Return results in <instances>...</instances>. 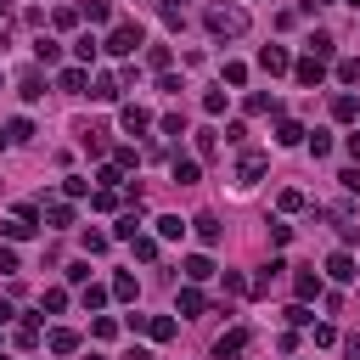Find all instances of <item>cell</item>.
Listing matches in <instances>:
<instances>
[{
	"label": "cell",
	"instance_id": "obj_1",
	"mask_svg": "<svg viewBox=\"0 0 360 360\" xmlns=\"http://www.w3.org/2000/svg\"><path fill=\"white\" fill-rule=\"evenodd\" d=\"M208 34L214 39H236V34H248V11L242 6H208Z\"/></svg>",
	"mask_w": 360,
	"mask_h": 360
},
{
	"label": "cell",
	"instance_id": "obj_2",
	"mask_svg": "<svg viewBox=\"0 0 360 360\" xmlns=\"http://www.w3.org/2000/svg\"><path fill=\"white\" fill-rule=\"evenodd\" d=\"M141 45H146V39H141V22H118V28L107 34V51H112V56H135Z\"/></svg>",
	"mask_w": 360,
	"mask_h": 360
},
{
	"label": "cell",
	"instance_id": "obj_3",
	"mask_svg": "<svg viewBox=\"0 0 360 360\" xmlns=\"http://www.w3.org/2000/svg\"><path fill=\"white\" fill-rule=\"evenodd\" d=\"M264 163H270L264 152H242V163H236V186H242V191H248V186H259V174H264Z\"/></svg>",
	"mask_w": 360,
	"mask_h": 360
},
{
	"label": "cell",
	"instance_id": "obj_4",
	"mask_svg": "<svg viewBox=\"0 0 360 360\" xmlns=\"http://www.w3.org/2000/svg\"><path fill=\"white\" fill-rule=\"evenodd\" d=\"M242 349H248V332H242V326H231V332L214 338V360H236Z\"/></svg>",
	"mask_w": 360,
	"mask_h": 360
},
{
	"label": "cell",
	"instance_id": "obj_5",
	"mask_svg": "<svg viewBox=\"0 0 360 360\" xmlns=\"http://www.w3.org/2000/svg\"><path fill=\"white\" fill-rule=\"evenodd\" d=\"M292 79H298L304 90H315V84L326 79V62H315V56H298V62H292Z\"/></svg>",
	"mask_w": 360,
	"mask_h": 360
},
{
	"label": "cell",
	"instance_id": "obj_6",
	"mask_svg": "<svg viewBox=\"0 0 360 360\" xmlns=\"http://www.w3.org/2000/svg\"><path fill=\"white\" fill-rule=\"evenodd\" d=\"M259 68H264V73H292L287 45H264V51H259Z\"/></svg>",
	"mask_w": 360,
	"mask_h": 360
},
{
	"label": "cell",
	"instance_id": "obj_7",
	"mask_svg": "<svg viewBox=\"0 0 360 360\" xmlns=\"http://www.w3.org/2000/svg\"><path fill=\"white\" fill-rule=\"evenodd\" d=\"M326 276H332V281H354V276H360V264L349 259V248H338V253L326 259Z\"/></svg>",
	"mask_w": 360,
	"mask_h": 360
},
{
	"label": "cell",
	"instance_id": "obj_8",
	"mask_svg": "<svg viewBox=\"0 0 360 360\" xmlns=\"http://www.w3.org/2000/svg\"><path fill=\"white\" fill-rule=\"evenodd\" d=\"M84 84H90V73H84V68H79V62H73V68H62V73H56V90H68V96H84Z\"/></svg>",
	"mask_w": 360,
	"mask_h": 360
},
{
	"label": "cell",
	"instance_id": "obj_9",
	"mask_svg": "<svg viewBox=\"0 0 360 360\" xmlns=\"http://www.w3.org/2000/svg\"><path fill=\"white\" fill-rule=\"evenodd\" d=\"M118 124H124V129H129V135H141V129H152V112H146V107H135V101H129V107H118Z\"/></svg>",
	"mask_w": 360,
	"mask_h": 360
},
{
	"label": "cell",
	"instance_id": "obj_10",
	"mask_svg": "<svg viewBox=\"0 0 360 360\" xmlns=\"http://www.w3.org/2000/svg\"><path fill=\"white\" fill-rule=\"evenodd\" d=\"M169 174H174V186H197V180H202V163H197V158H174Z\"/></svg>",
	"mask_w": 360,
	"mask_h": 360
},
{
	"label": "cell",
	"instance_id": "obj_11",
	"mask_svg": "<svg viewBox=\"0 0 360 360\" xmlns=\"http://www.w3.org/2000/svg\"><path fill=\"white\" fill-rule=\"evenodd\" d=\"M45 349H51V354H73V349H79V332H68V326H51V332H45Z\"/></svg>",
	"mask_w": 360,
	"mask_h": 360
},
{
	"label": "cell",
	"instance_id": "obj_12",
	"mask_svg": "<svg viewBox=\"0 0 360 360\" xmlns=\"http://www.w3.org/2000/svg\"><path fill=\"white\" fill-rule=\"evenodd\" d=\"M34 62H39V68H56V62H62V45H56L51 34H39V39H34Z\"/></svg>",
	"mask_w": 360,
	"mask_h": 360
},
{
	"label": "cell",
	"instance_id": "obj_13",
	"mask_svg": "<svg viewBox=\"0 0 360 360\" xmlns=\"http://www.w3.org/2000/svg\"><path fill=\"white\" fill-rule=\"evenodd\" d=\"M17 96H22V101H39V96H45V73H39V68H28V73L17 79Z\"/></svg>",
	"mask_w": 360,
	"mask_h": 360
},
{
	"label": "cell",
	"instance_id": "obj_14",
	"mask_svg": "<svg viewBox=\"0 0 360 360\" xmlns=\"http://www.w3.org/2000/svg\"><path fill=\"white\" fill-rule=\"evenodd\" d=\"M34 231H39V225H34V219H22V214L0 219V236H6V242H22V236H34Z\"/></svg>",
	"mask_w": 360,
	"mask_h": 360
},
{
	"label": "cell",
	"instance_id": "obj_15",
	"mask_svg": "<svg viewBox=\"0 0 360 360\" xmlns=\"http://www.w3.org/2000/svg\"><path fill=\"white\" fill-rule=\"evenodd\" d=\"M191 231H197V242H208V248H214V242L225 236V225H219L214 214H197V219H191Z\"/></svg>",
	"mask_w": 360,
	"mask_h": 360
},
{
	"label": "cell",
	"instance_id": "obj_16",
	"mask_svg": "<svg viewBox=\"0 0 360 360\" xmlns=\"http://www.w3.org/2000/svg\"><path fill=\"white\" fill-rule=\"evenodd\" d=\"M180 270H186V281L197 287V281H208V276H214V259H208V253H191V259H186Z\"/></svg>",
	"mask_w": 360,
	"mask_h": 360
},
{
	"label": "cell",
	"instance_id": "obj_17",
	"mask_svg": "<svg viewBox=\"0 0 360 360\" xmlns=\"http://www.w3.org/2000/svg\"><path fill=\"white\" fill-rule=\"evenodd\" d=\"M96 51H101V39H96V34H79V39H73V62H79V68H90V62H96Z\"/></svg>",
	"mask_w": 360,
	"mask_h": 360
},
{
	"label": "cell",
	"instance_id": "obj_18",
	"mask_svg": "<svg viewBox=\"0 0 360 360\" xmlns=\"http://www.w3.org/2000/svg\"><path fill=\"white\" fill-rule=\"evenodd\" d=\"M304 135H309V129H304L298 118H281V124H276V146H298Z\"/></svg>",
	"mask_w": 360,
	"mask_h": 360
},
{
	"label": "cell",
	"instance_id": "obj_19",
	"mask_svg": "<svg viewBox=\"0 0 360 360\" xmlns=\"http://www.w3.org/2000/svg\"><path fill=\"white\" fill-rule=\"evenodd\" d=\"M174 309H180V315H202V309H208V298H202L197 287H180V298H174Z\"/></svg>",
	"mask_w": 360,
	"mask_h": 360
},
{
	"label": "cell",
	"instance_id": "obj_20",
	"mask_svg": "<svg viewBox=\"0 0 360 360\" xmlns=\"http://www.w3.org/2000/svg\"><path fill=\"white\" fill-rule=\"evenodd\" d=\"M146 338L152 343H169L174 338V315H146Z\"/></svg>",
	"mask_w": 360,
	"mask_h": 360
},
{
	"label": "cell",
	"instance_id": "obj_21",
	"mask_svg": "<svg viewBox=\"0 0 360 360\" xmlns=\"http://www.w3.org/2000/svg\"><path fill=\"white\" fill-rule=\"evenodd\" d=\"M332 51H338L332 34H309V56H315V62H332Z\"/></svg>",
	"mask_w": 360,
	"mask_h": 360
},
{
	"label": "cell",
	"instance_id": "obj_22",
	"mask_svg": "<svg viewBox=\"0 0 360 360\" xmlns=\"http://www.w3.org/2000/svg\"><path fill=\"white\" fill-rule=\"evenodd\" d=\"M332 118H338V124L360 118V101H354V96H332Z\"/></svg>",
	"mask_w": 360,
	"mask_h": 360
},
{
	"label": "cell",
	"instance_id": "obj_23",
	"mask_svg": "<svg viewBox=\"0 0 360 360\" xmlns=\"http://www.w3.org/2000/svg\"><path fill=\"white\" fill-rule=\"evenodd\" d=\"M158 236H163V242H180V236H186V219H180V214H163V219H158Z\"/></svg>",
	"mask_w": 360,
	"mask_h": 360
},
{
	"label": "cell",
	"instance_id": "obj_24",
	"mask_svg": "<svg viewBox=\"0 0 360 360\" xmlns=\"http://www.w3.org/2000/svg\"><path fill=\"white\" fill-rule=\"evenodd\" d=\"M292 287H298V304H309V298L321 292V276H315V270H298V281H292Z\"/></svg>",
	"mask_w": 360,
	"mask_h": 360
},
{
	"label": "cell",
	"instance_id": "obj_25",
	"mask_svg": "<svg viewBox=\"0 0 360 360\" xmlns=\"http://www.w3.org/2000/svg\"><path fill=\"white\" fill-rule=\"evenodd\" d=\"M39 309L62 315V309H68V287H45V292H39Z\"/></svg>",
	"mask_w": 360,
	"mask_h": 360
},
{
	"label": "cell",
	"instance_id": "obj_26",
	"mask_svg": "<svg viewBox=\"0 0 360 360\" xmlns=\"http://www.w3.org/2000/svg\"><path fill=\"white\" fill-rule=\"evenodd\" d=\"M79 17H90V22H112V6H107V0H84Z\"/></svg>",
	"mask_w": 360,
	"mask_h": 360
},
{
	"label": "cell",
	"instance_id": "obj_27",
	"mask_svg": "<svg viewBox=\"0 0 360 360\" xmlns=\"http://www.w3.org/2000/svg\"><path fill=\"white\" fill-rule=\"evenodd\" d=\"M118 90H124V84H118V79H112V73H101V79H96V90H90V96H96V101H118Z\"/></svg>",
	"mask_w": 360,
	"mask_h": 360
},
{
	"label": "cell",
	"instance_id": "obj_28",
	"mask_svg": "<svg viewBox=\"0 0 360 360\" xmlns=\"http://www.w3.org/2000/svg\"><path fill=\"white\" fill-rule=\"evenodd\" d=\"M248 112H281V101H276L270 90H253V96H248Z\"/></svg>",
	"mask_w": 360,
	"mask_h": 360
},
{
	"label": "cell",
	"instance_id": "obj_29",
	"mask_svg": "<svg viewBox=\"0 0 360 360\" xmlns=\"http://www.w3.org/2000/svg\"><path fill=\"white\" fill-rule=\"evenodd\" d=\"M45 219H51V231H68V225H73V208H68V202H51Z\"/></svg>",
	"mask_w": 360,
	"mask_h": 360
},
{
	"label": "cell",
	"instance_id": "obj_30",
	"mask_svg": "<svg viewBox=\"0 0 360 360\" xmlns=\"http://www.w3.org/2000/svg\"><path fill=\"white\" fill-rule=\"evenodd\" d=\"M281 270H287V259H270V264L259 270V281H253V292H270V281H276Z\"/></svg>",
	"mask_w": 360,
	"mask_h": 360
},
{
	"label": "cell",
	"instance_id": "obj_31",
	"mask_svg": "<svg viewBox=\"0 0 360 360\" xmlns=\"http://www.w3.org/2000/svg\"><path fill=\"white\" fill-rule=\"evenodd\" d=\"M146 68L152 73H169V45H146Z\"/></svg>",
	"mask_w": 360,
	"mask_h": 360
},
{
	"label": "cell",
	"instance_id": "obj_32",
	"mask_svg": "<svg viewBox=\"0 0 360 360\" xmlns=\"http://www.w3.org/2000/svg\"><path fill=\"white\" fill-rule=\"evenodd\" d=\"M276 208H281V214H298V208H304V191H298V186H287V191L276 197Z\"/></svg>",
	"mask_w": 360,
	"mask_h": 360
},
{
	"label": "cell",
	"instance_id": "obj_33",
	"mask_svg": "<svg viewBox=\"0 0 360 360\" xmlns=\"http://www.w3.org/2000/svg\"><path fill=\"white\" fill-rule=\"evenodd\" d=\"M112 298H124V304L135 298V276H129V270H118V276H112Z\"/></svg>",
	"mask_w": 360,
	"mask_h": 360
},
{
	"label": "cell",
	"instance_id": "obj_34",
	"mask_svg": "<svg viewBox=\"0 0 360 360\" xmlns=\"http://www.w3.org/2000/svg\"><path fill=\"white\" fill-rule=\"evenodd\" d=\"M51 22H56V28H79V6H56Z\"/></svg>",
	"mask_w": 360,
	"mask_h": 360
},
{
	"label": "cell",
	"instance_id": "obj_35",
	"mask_svg": "<svg viewBox=\"0 0 360 360\" xmlns=\"http://www.w3.org/2000/svg\"><path fill=\"white\" fill-rule=\"evenodd\" d=\"M219 79L236 90V84H248V68H242V62H225V68H219Z\"/></svg>",
	"mask_w": 360,
	"mask_h": 360
},
{
	"label": "cell",
	"instance_id": "obj_36",
	"mask_svg": "<svg viewBox=\"0 0 360 360\" xmlns=\"http://www.w3.org/2000/svg\"><path fill=\"white\" fill-rule=\"evenodd\" d=\"M158 124H163V135H174V141H180V135H186V112H163V118H158Z\"/></svg>",
	"mask_w": 360,
	"mask_h": 360
},
{
	"label": "cell",
	"instance_id": "obj_37",
	"mask_svg": "<svg viewBox=\"0 0 360 360\" xmlns=\"http://www.w3.org/2000/svg\"><path fill=\"white\" fill-rule=\"evenodd\" d=\"M135 163H141V152H135V146H118V152H112V169H118V174H124V169H135Z\"/></svg>",
	"mask_w": 360,
	"mask_h": 360
},
{
	"label": "cell",
	"instance_id": "obj_38",
	"mask_svg": "<svg viewBox=\"0 0 360 360\" xmlns=\"http://www.w3.org/2000/svg\"><path fill=\"white\" fill-rule=\"evenodd\" d=\"M90 202H96V208H101V214H112V208H118V202H124V197H118V191H107V186H101V191H90Z\"/></svg>",
	"mask_w": 360,
	"mask_h": 360
},
{
	"label": "cell",
	"instance_id": "obj_39",
	"mask_svg": "<svg viewBox=\"0 0 360 360\" xmlns=\"http://www.w3.org/2000/svg\"><path fill=\"white\" fill-rule=\"evenodd\" d=\"M129 248H135V259H146V264H152V259H158V236H135V242H129Z\"/></svg>",
	"mask_w": 360,
	"mask_h": 360
},
{
	"label": "cell",
	"instance_id": "obj_40",
	"mask_svg": "<svg viewBox=\"0 0 360 360\" xmlns=\"http://www.w3.org/2000/svg\"><path fill=\"white\" fill-rule=\"evenodd\" d=\"M107 298H112V287H96V281H90V287H84V309H101V304H107Z\"/></svg>",
	"mask_w": 360,
	"mask_h": 360
},
{
	"label": "cell",
	"instance_id": "obj_41",
	"mask_svg": "<svg viewBox=\"0 0 360 360\" xmlns=\"http://www.w3.org/2000/svg\"><path fill=\"white\" fill-rule=\"evenodd\" d=\"M90 332L107 343V338H118V321H112V315H96V321H90Z\"/></svg>",
	"mask_w": 360,
	"mask_h": 360
},
{
	"label": "cell",
	"instance_id": "obj_42",
	"mask_svg": "<svg viewBox=\"0 0 360 360\" xmlns=\"http://www.w3.org/2000/svg\"><path fill=\"white\" fill-rule=\"evenodd\" d=\"M34 343H39V321H22L17 326V349H34Z\"/></svg>",
	"mask_w": 360,
	"mask_h": 360
},
{
	"label": "cell",
	"instance_id": "obj_43",
	"mask_svg": "<svg viewBox=\"0 0 360 360\" xmlns=\"http://www.w3.org/2000/svg\"><path fill=\"white\" fill-rule=\"evenodd\" d=\"M202 112L219 118V112H225V90H208V96H202Z\"/></svg>",
	"mask_w": 360,
	"mask_h": 360
},
{
	"label": "cell",
	"instance_id": "obj_44",
	"mask_svg": "<svg viewBox=\"0 0 360 360\" xmlns=\"http://www.w3.org/2000/svg\"><path fill=\"white\" fill-rule=\"evenodd\" d=\"M62 191H68V197H90V180H84V174H68Z\"/></svg>",
	"mask_w": 360,
	"mask_h": 360
},
{
	"label": "cell",
	"instance_id": "obj_45",
	"mask_svg": "<svg viewBox=\"0 0 360 360\" xmlns=\"http://www.w3.org/2000/svg\"><path fill=\"white\" fill-rule=\"evenodd\" d=\"M107 242H112L107 231H84V253H107Z\"/></svg>",
	"mask_w": 360,
	"mask_h": 360
},
{
	"label": "cell",
	"instance_id": "obj_46",
	"mask_svg": "<svg viewBox=\"0 0 360 360\" xmlns=\"http://www.w3.org/2000/svg\"><path fill=\"white\" fill-rule=\"evenodd\" d=\"M281 315H287V326H309V321H315V315H309V309H304V304H287V309H281Z\"/></svg>",
	"mask_w": 360,
	"mask_h": 360
},
{
	"label": "cell",
	"instance_id": "obj_47",
	"mask_svg": "<svg viewBox=\"0 0 360 360\" xmlns=\"http://www.w3.org/2000/svg\"><path fill=\"white\" fill-rule=\"evenodd\" d=\"M338 79H343V84H360V62L343 56V62H338Z\"/></svg>",
	"mask_w": 360,
	"mask_h": 360
},
{
	"label": "cell",
	"instance_id": "obj_48",
	"mask_svg": "<svg viewBox=\"0 0 360 360\" xmlns=\"http://www.w3.org/2000/svg\"><path fill=\"white\" fill-rule=\"evenodd\" d=\"M214 146H219V135H214V129H197V152H202V158H214Z\"/></svg>",
	"mask_w": 360,
	"mask_h": 360
},
{
	"label": "cell",
	"instance_id": "obj_49",
	"mask_svg": "<svg viewBox=\"0 0 360 360\" xmlns=\"http://www.w3.org/2000/svg\"><path fill=\"white\" fill-rule=\"evenodd\" d=\"M309 152H315V158H326V152H332V135H326V129H315V135H309Z\"/></svg>",
	"mask_w": 360,
	"mask_h": 360
},
{
	"label": "cell",
	"instance_id": "obj_50",
	"mask_svg": "<svg viewBox=\"0 0 360 360\" xmlns=\"http://www.w3.org/2000/svg\"><path fill=\"white\" fill-rule=\"evenodd\" d=\"M158 90H163V96H180V90H186V84H180V79H174V73H158Z\"/></svg>",
	"mask_w": 360,
	"mask_h": 360
},
{
	"label": "cell",
	"instance_id": "obj_51",
	"mask_svg": "<svg viewBox=\"0 0 360 360\" xmlns=\"http://www.w3.org/2000/svg\"><path fill=\"white\" fill-rule=\"evenodd\" d=\"M270 242H276V248H287V242H292V225H281V219H276V225H270Z\"/></svg>",
	"mask_w": 360,
	"mask_h": 360
},
{
	"label": "cell",
	"instance_id": "obj_52",
	"mask_svg": "<svg viewBox=\"0 0 360 360\" xmlns=\"http://www.w3.org/2000/svg\"><path fill=\"white\" fill-rule=\"evenodd\" d=\"M0 270H6V276L17 270V248H11V242H0Z\"/></svg>",
	"mask_w": 360,
	"mask_h": 360
},
{
	"label": "cell",
	"instance_id": "obj_53",
	"mask_svg": "<svg viewBox=\"0 0 360 360\" xmlns=\"http://www.w3.org/2000/svg\"><path fill=\"white\" fill-rule=\"evenodd\" d=\"M338 180H343V191H354V197H360V163H354V169H343Z\"/></svg>",
	"mask_w": 360,
	"mask_h": 360
},
{
	"label": "cell",
	"instance_id": "obj_54",
	"mask_svg": "<svg viewBox=\"0 0 360 360\" xmlns=\"http://www.w3.org/2000/svg\"><path fill=\"white\" fill-rule=\"evenodd\" d=\"M343 152H349V158L360 163V129H354V135H343Z\"/></svg>",
	"mask_w": 360,
	"mask_h": 360
},
{
	"label": "cell",
	"instance_id": "obj_55",
	"mask_svg": "<svg viewBox=\"0 0 360 360\" xmlns=\"http://www.w3.org/2000/svg\"><path fill=\"white\" fill-rule=\"evenodd\" d=\"M321 6H332V0H304V11H321Z\"/></svg>",
	"mask_w": 360,
	"mask_h": 360
},
{
	"label": "cell",
	"instance_id": "obj_56",
	"mask_svg": "<svg viewBox=\"0 0 360 360\" xmlns=\"http://www.w3.org/2000/svg\"><path fill=\"white\" fill-rule=\"evenodd\" d=\"M6 11H11V0H0V17H6Z\"/></svg>",
	"mask_w": 360,
	"mask_h": 360
},
{
	"label": "cell",
	"instance_id": "obj_57",
	"mask_svg": "<svg viewBox=\"0 0 360 360\" xmlns=\"http://www.w3.org/2000/svg\"><path fill=\"white\" fill-rule=\"evenodd\" d=\"M90 360H101V354H90Z\"/></svg>",
	"mask_w": 360,
	"mask_h": 360
},
{
	"label": "cell",
	"instance_id": "obj_58",
	"mask_svg": "<svg viewBox=\"0 0 360 360\" xmlns=\"http://www.w3.org/2000/svg\"><path fill=\"white\" fill-rule=\"evenodd\" d=\"M349 6H360V0H349Z\"/></svg>",
	"mask_w": 360,
	"mask_h": 360
},
{
	"label": "cell",
	"instance_id": "obj_59",
	"mask_svg": "<svg viewBox=\"0 0 360 360\" xmlns=\"http://www.w3.org/2000/svg\"><path fill=\"white\" fill-rule=\"evenodd\" d=\"M0 90H6V79H0Z\"/></svg>",
	"mask_w": 360,
	"mask_h": 360
},
{
	"label": "cell",
	"instance_id": "obj_60",
	"mask_svg": "<svg viewBox=\"0 0 360 360\" xmlns=\"http://www.w3.org/2000/svg\"><path fill=\"white\" fill-rule=\"evenodd\" d=\"M0 360H6V354H0Z\"/></svg>",
	"mask_w": 360,
	"mask_h": 360
}]
</instances>
